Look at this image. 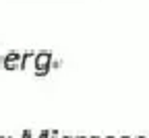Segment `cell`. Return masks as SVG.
<instances>
[{
    "mask_svg": "<svg viewBox=\"0 0 149 138\" xmlns=\"http://www.w3.org/2000/svg\"><path fill=\"white\" fill-rule=\"evenodd\" d=\"M133 138H147L145 134H137V136H133Z\"/></svg>",
    "mask_w": 149,
    "mask_h": 138,
    "instance_id": "1",
    "label": "cell"
},
{
    "mask_svg": "<svg viewBox=\"0 0 149 138\" xmlns=\"http://www.w3.org/2000/svg\"><path fill=\"white\" fill-rule=\"evenodd\" d=\"M118 138H133V136H118Z\"/></svg>",
    "mask_w": 149,
    "mask_h": 138,
    "instance_id": "2",
    "label": "cell"
},
{
    "mask_svg": "<svg viewBox=\"0 0 149 138\" xmlns=\"http://www.w3.org/2000/svg\"><path fill=\"white\" fill-rule=\"evenodd\" d=\"M106 138H116V136H106Z\"/></svg>",
    "mask_w": 149,
    "mask_h": 138,
    "instance_id": "3",
    "label": "cell"
},
{
    "mask_svg": "<svg viewBox=\"0 0 149 138\" xmlns=\"http://www.w3.org/2000/svg\"><path fill=\"white\" fill-rule=\"evenodd\" d=\"M91 138H100V136H91Z\"/></svg>",
    "mask_w": 149,
    "mask_h": 138,
    "instance_id": "4",
    "label": "cell"
}]
</instances>
